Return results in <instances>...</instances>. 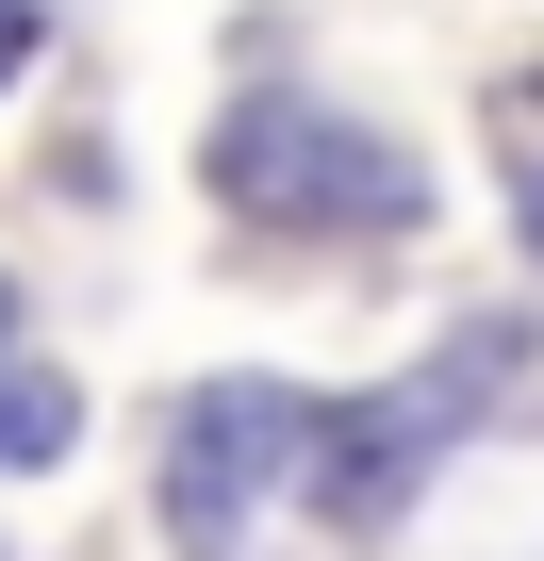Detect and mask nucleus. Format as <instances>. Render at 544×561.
Segmentation results:
<instances>
[{
	"label": "nucleus",
	"mask_w": 544,
	"mask_h": 561,
	"mask_svg": "<svg viewBox=\"0 0 544 561\" xmlns=\"http://www.w3.org/2000/svg\"><path fill=\"white\" fill-rule=\"evenodd\" d=\"M34 34H50V18H34V0H0V83H18V67H34Z\"/></svg>",
	"instance_id": "obj_5"
},
{
	"label": "nucleus",
	"mask_w": 544,
	"mask_h": 561,
	"mask_svg": "<svg viewBox=\"0 0 544 561\" xmlns=\"http://www.w3.org/2000/svg\"><path fill=\"white\" fill-rule=\"evenodd\" d=\"M0 364H18V280H0Z\"/></svg>",
	"instance_id": "obj_6"
},
{
	"label": "nucleus",
	"mask_w": 544,
	"mask_h": 561,
	"mask_svg": "<svg viewBox=\"0 0 544 561\" xmlns=\"http://www.w3.org/2000/svg\"><path fill=\"white\" fill-rule=\"evenodd\" d=\"M495 347H511V331H462L445 364H413V380H380V397L314 413V512H331V528H396V512H413V479H429V462L478 430Z\"/></svg>",
	"instance_id": "obj_2"
},
{
	"label": "nucleus",
	"mask_w": 544,
	"mask_h": 561,
	"mask_svg": "<svg viewBox=\"0 0 544 561\" xmlns=\"http://www.w3.org/2000/svg\"><path fill=\"white\" fill-rule=\"evenodd\" d=\"M67 430H83V397H67V380L18 347V364H0V479H18V462H50Z\"/></svg>",
	"instance_id": "obj_4"
},
{
	"label": "nucleus",
	"mask_w": 544,
	"mask_h": 561,
	"mask_svg": "<svg viewBox=\"0 0 544 561\" xmlns=\"http://www.w3.org/2000/svg\"><path fill=\"white\" fill-rule=\"evenodd\" d=\"M198 165H215V198H231V215H281V231H413V215H429L413 149H380V133H363V116H331L314 83L231 100Z\"/></svg>",
	"instance_id": "obj_1"
},
{
	"label": "nucleus",
	"mask_w": 544,
	"mask_h": 561,
	"mask_svg": "<svg viewBox=\"0 0 544 561\" xmlns=\"http://www.w3.org/2000/svg\"><path fill=\"white\" fill-rule=\"evenodd\" d=\"M298 462H314V397L298 380H198L182 430H165V545L182 561H231Z\"/></svg>",
	"instance_id": "obj_3"
}]
</instances>
